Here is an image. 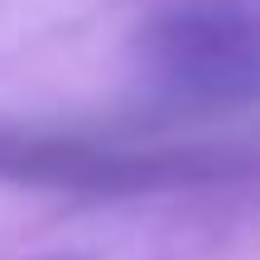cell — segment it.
<instances>
[{
    "label": "cell",
    "instance_id": "obj_1",
    "mask_svg": "<svg viewBox=\"0 0 260 260\" xmlns=\"http://www.w3.org/2000/svg\"><path fill=\"white\" fill-rule=\"evenodd\" d=\"M159 73L198 96H246L260 87V24L226 5H183L149 34Z\"/></svg>",
    "mask_w": 260,
    "mask_h": 260
}]
</instances>
